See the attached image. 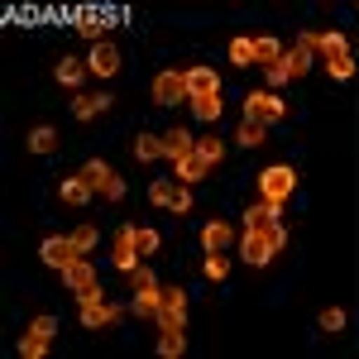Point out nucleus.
I'll return each mask as SVG.
<instances>
[{
  "instance_id": "nucleus-37",
  "label": "nucleus",
  "mask_w": 359,
  "mask_h": 359,
  "mask_svg": "<svg viewBox=\"0 0 359 359\" xmlns=\"http://www.w3.org/2000/svg\"><path fill=\"white\" fill-rule=\"evenodd\" d=\"M135 245H139V254H154L158 249V235L154 230H135Z\"/></svg>"
},
{
  "instance_id": "nucleus-15",
  "label": "nucleus",
  "mask_w": 359,
  "mask_h": 359,
  "mask_svg": "<svg viewBox=\"0 0 359 359\" xmlns=\"http://www.w3.org/2000/svg\"><path fill=\"white\" fill-rule=\"evenodd\" d=\"M278 216H283V206H273V201H259V206H249V211H245V230H264V225H273Z\"/></svg>"
},
{
  "instance_id": "nucleus-17",
  "label": "nucleus",
  "mask_w": 359,
  "mask_h": 359,
  "mask_svg": "<svg viewBox=\"0 0 359 359\" xmlns=\"http://www.w3.org/2000/svg\"><path fill=\"white\" fill-rule=\"evenodd\" d=\"M311 48H306V43H297V48H292V53H283V67H287V77H306V72H311Z\"/></svg>"
},
{
  "instance_id": "nucleus-41",
  "label": "nucleus",
  "mask_w": 359,
  "mask_h": 359,
  "mask_svg": "<svg viewBox=\"0 0 359 359\" xmlns=\"http://www.w3.org/2000/svg\"><path fill=\"white\" fill-rule=\"evenodd\" d=\"M264 230H269V240H273V245H278V254H283V249H287V230H283V225H264Z\"/></svg>"
},
{
  "instance_id": "nucleus-38",
  "label": "nucleus",
  "mask_w": 359,
  "mask_h": 359,
  "mask_svg": "<svg viewBox=\"0 0 359 359\" xmlns=\"http://www.w3.org/2000/svg\"><path fill=\"white\" fill-rule=\"evenodd\" d=\"M29 331H39V335H48V340H53V335H57V321H53V316H34V326H29Z\"/></svg>"
},
{
  "instance_id": "nucleus-8",
  "label": "nucleus",
  "mask_w": 359,
  "mask_h": 359,
  "mask_svg": "<svg viewBox=\"0 0 359 359\" xmlns=\"http://www.w3.org/2000/svg\"><path fill=\"white\" fill-rule=\"evenodd\" d=\"M192 96H221L216 67H187V101H192Z\"/></svg>"
},
{
  "instance_id": "nucleus-18",
  "label": "nucleus",
  "mask_w": 359,
  "mask_h": 359,
  "mask_svg": "<svg viewBox=\"0 0 359 359\" xmlns=\"http://www.w3.org/2000/svg\"><path fill=\"white\" fill-rule=\"evenodd\" d=\"M206 168H211V163L192 149L187 158H177V182H201V177H206Z\"/></svg>"
},
{
  "instance_id": "nucleus-36",
  "label": "nucleus",
  "mask_w": 359,
  "mask_h": 359,
  "mask_svg": "<svg viewBox=\"0 0 359 359\" xmlns=\"http://www.w3.org/2000/svg\"><path fill=\"white\" fill-rule=\"evenodd\" d=\"M101 34H106V20H82V39H91V48L101 43Z\"/></svg>"
},
{
  "instance_id": "nucleus-4",
  "label": "nucleus",
  "mask_w": 359,
  "mask_h": 359,
  "mask_svg": "<svg viewBox=\"0 0 359 359\" xmlns=\"http://www.w3.org/2000/svg\"><path fill=\"white\" fill-rule=\"evenodd\" d=\"M154 321H158V331H182V321H187V292L182 287H168Z\"/></svg>"
},
{
  "instance_id": "nucleus-6",
  "label": "nucleus",
  "mask_w": 359,
  "mask_h": 359,
  "mask_svg": "<svg viewBox=\"0 0 359 359\" xmlns=\"http://www.w3.org/2000/svg\"><path fill=\"white\" fill-rule=\"evenodd\" d=\"M39 259H43L48 269H57V273H62L72 259H82V249L72 245V235H67V240H57V235H53V240H43V245H39Z\"/></svg>"
},
{
  "instance_id": "nucleus-12",
  "label": "nucleus",
  "mask_w": 359,
  "mask_h": 359,
  "mask_svg": "<svg viewBox=\"0 0 359 359\" xmlns=\"http://www.w3.org/2000/svg\"><path fill=\"white\" fill-rule=\"evenodd\" d=\"M158 306H163V292H158V283H149V287H135V316H158Z\"/></svg>"
},
{
  "instance_id": "nucleus-39",
  "label": "nucleus",
  "mask_w": 359,
  "mask_h": 359,
  "mask_svg": "<svg viewBox=\"0 0 359 359\" xmlns=\"http://www.w3.org/2000/svg\"><path fill=\"white\" fill-rule=\"evenodd\" d=\"M283 82H292V77H287V67H283V62H273V67H269V91H278Z\"/></svg>"
},
{
  "instance_id": "nucleus-27",
  "label": "nucleus",
  "mask_w": 359,
  "mask_h": 359,
  "mask_svg": "<svg viewBox=\"0 0 359 359\" xmlns=\"http://www.w3.org/2000/svg\"><path fill=\"white\" fill-rule=\"evenodd\" d=\"M20 355H25V359H39V355H48V335L29 331L25 340H20Z\"/></svg>"
},
{
  "instance_id": "nucleus-28",
  "label": "nucleus",
  "mask_w": 359,
  "mask_h": 359,
  "mask_svg": "<svg viewBox=\"0 0 359 359\" xmlns=\"http://www.w3.org/2000/svg\"><path fill=\"white\" fill-rule=\"evenodd\" d=\"M235 144H245V149H259V144H264V125H254V120H240V135H235Z\"/></svg>"
},
{
  "instance_id": "nucleus-2",
  "label": "nucleus",
  "mask_w": 359,
  "mask_h": 359,
  "mask_svg": "<svg viewBox=\"0 0 359 359\" xmlns=\"http://www.w3.org/2000/svg\"><path fill=\"white\" fill-rule=\"evenodd\" d=\"M292 182H297V172L292 168H264V177H259V192H264V201H273V206H283L287 196H292Z\"/></svg>"
},
{
  "instance_id": "nucleus-23",
  "label": "nucleus",
  "mask_w": 359,
  "mask_h": 359,
  "mask_svg": "<svg viewBox=\"0 0 359 359\" xmlns=\"http://www.w3.org/2000/svg\"><path fill=\"white\" fill-rule=\"evenodd\" d=\"M254 62H264V67L283 62V48H278V39H254Z\"/></svg>"
},
{
  "instance_id": "nucleus-34",
  "label": "nucleus",
  "mask_w": 359,
  "mask_h": 359,
  "mask_svg": "<svg viewBox=\"0 0 359 359\" xmlns=\"http://www.w3.org/2000/svg\"><path fill=\"white\" fill-rule=\"evenodd\" d=\"M225 273H230V259H221V254H206V278H216V283H221Z\"/></svg>"
},
{
  "instance_id": "nucleus-7",
  "label": "nucleus",
  "mask_w": 359,
  "mask_h": 359,
  "mask_svg": "<svg viewBox=\"0 0 359 359\" xmlns=\"http://www.w3.org/2000/svg\"><path fill=\"white\" fill-rule=\"evenodd\" d=\"M115 269H120V273H135V269H139V245H135V225H125V230L115 235Z\"/></svg>"
},
{
  "instance_id": "nucleus-29",
  "label": "nucleus",
  "mask_w": 359,
  "mask_h": 359,
  "mask_svg": "<svg viewBox=\"0 0 359 359\" xmlns=\"http://www.w3.org/2000/svg\"><path fill=\"white\" fill-rule=\"evenodd\" d=\"M182 345H187L182 331H163V335H158V355H163V359H177V355H182Z\"/></svg>"
},
{
  "instance_id": "nucleus-32",
  "label": "nucleus",
  "mask_w": 359,
  "mask_h": 359,
  "mask_svg": "<svg viewBox=\"0 0 359 359\" xmlns=\"http://www.w3.org/2000/svg\"><path fill=\"white\" fill-rule=\"evenodd\" d=\"M230 57H235L240 67H249V62H254V39H235V43H230Z\"/></svg>"
},
{
  "instance_id": "nucleus-22",
  "label": "nucleus",
  "mask_w": 359,
  "mask_h": 359,
  "mask_svg": "<svg viewBox=\"0 0 359 359\" xmlns=\"http://www.w3.org/2000/svg\"><path fill=\"white\" fill-rule=\"evenodd\" d=\"M135 158H144V163L163 158V139H158V135H139L135 139Z\"/></svg>"
},
{
  "instance_id": "nucleus-19",
  "label": "nucleus",
  "mask_w": 359,
  "mask_h": 359,
  "mask_svg": "<svg viewBox=\"0 0 359 359\" xmlns=\"http://www.w3.org/2000/svg\"><path fill=\"white\" fill-rule=\"evenodd\" d=\"M106 106H111L106 91H96V96H77V101H72V115H77V120H91V115L106 111Z\"/></svg>"
},
{
  "instance_id": "nucleus-33",
  "label": "nucleus",
  "mask_w": 359,
  "mask_h": 359,
  "mask_svg": "<svg viewBox=\"0 0 359 359\" xmlns=\"http://www.w3.org/2000/svg\"><path fill=\"white\" fill-rule=\"evenodd\" d=\"M172 192H177L172 182H154V187H149V201H154V206H172Z\"/></svg>"
},
{
  "instance_id": "nucleus-42",
  "label": "nucleus",
  "mask_w": 359,
  "mask_h": 359,
  "mask_svg": "<svg viewBox=\"0 0 359 359\" xmlns=\"http://www.w3.org/2000/svg\"><path fill=\"white\" fill-rule=\"evenodd\" d=\"M172 211H192V192H187V187L172 192Z\"/></svg>"
},
{
  "instance_id": "nucleus-5",
  "label": "nucleus",
  "mask_w": 359,
  "mask_h": 359,
  "mask_svg": "<svg viewBox=\"0 0 359 359\" xmlns=\"http://www.w3.org/2000/svg\"><path fill=\"white\" fill-rule=\"evenodd\" d=\"M154 101H158V106H182V101H187V72H158Z\"/></svg>"
},
{
  "instance_id": "nucleus-3",
  "label": "nucleus",
  "mask_w": 359,
  "mask_h": 359,
  "mask_svg": "<svg viewBox=\"0 0 359 359\" xmlns=\"http://www.w3.org/2000/svg\"><path fill=\"white\" fill-rule=\"evenodd\" d=\"M240 254H245V264L264 269V264H273L278 245L269 240V230H245V235H240Z\"/></svg>"
},
{
  "instance_id": "nucleus-11",
  "label": "nucleus",
  "mask_w": 359,
  "mask_h": 359,
  "mask_svg": "<svg viewBox=\"0 0 359 359\" xmlns=\"http://www.w3.org/2000/svg\"><path fill=\"white\" fill-rule=\"evenodd\" d=\"M62 278H67V287H72V292H86V287H96V269H91V259H72V264H67V269H62Z\"/></svg>"
},
{
  "instance_id": "nucleus-16",
  "label": "nucleus",
  "mask_w": 359,
  "mask_h": 359,
  "mask_svg": "<svg viewBox=\"0 0 359 359\" xmlns=\"http://www.w3.org/2000/svg\"><path fill=\"white\" fill-rule=\"evenodd\" d=\"M91 192H96V187H91V182H86L82 172H77V177H67V182H62V201H67V206H86V201H91Z\"/></svg>"
},
{
  "instance_id": "nucleus-13",
  "label": "nucleus",
  "mask_w": 359,
  "mask_h": 359,
  "mask_svg": "<svg viewBox=\"0 0 359 359\" xmlns=\"http://www.w3.org/2000/svg\"><path fill=\"white\" fill-rule=\"evenodd\" d=\"M192 149H196V139L187 135V130H168V135H163V158H172V163L187 158Z\"/></svg>"
},
{
  "instance_id": "nucleus-1",
  "label": "nucleus",
  "mask_w": 359,
  "mask_h": 359,
  "mask_svg": "<svg viewBox=\"0 0 359 359\" xmlns=\"http://www.w3.org/2000/svg\"><path fill=\"white\" fill-rule=\"evenodd\" d=\"M283 115H287V101H283L278 91H269V86L254 91V96H245V120H254V125L269 130V125H278Z\"/></svg>"
},
{
  "instance_id": "nucleus-20",
  "label": "nucleus",
  "mask_w": 359,
  "mask_h": 359,
  "mask_svg": "<svg viewBox=\"0 0 359 359\" xmlns=\"http://www.w3.org/2000/svg\"><path fill=\"white\" fill-rule=\"evenodd\" d=\"M29 149H34V154H53V149H57V130H53V125L29 130Z\"/></svg>"
},
{
  "instance_id": "nucleus-40",
  "label": "nucleus",
  "mask_w": 359,
  "mask_h": 359,
  "mask_svg": "<svg viewBox=\"0 0 359 359\" xmlns=\"http://www.w3.org/2000/svg\"><path fill=\"white\" fill-rule=\"evenodd\" d=\"M101 196H106V201H120V196H125V177H111V182L101 187Z\"/></svg>"
},
{
  "instance_id": "nucleus-30",
  "label": "nucleus",
  "mask_w": 359,
  "mask_h": 359,
  "mask_svg": "<svg viewBox=\"0 0 359 359\" xmlns=\"http://www.w3.org/2000/svg\"><path fill=\"white\" fill-rule=\"evenodd\" d=\"M196 154H201L206 163L216 168V163H221V154H225V144H221V139H211V135H206V139H196Z\"/></svg>"
},
{
  "instance_id": "nucleus-25",
  "label": "nucleus",
  "mask_w": 359,
  "mask_h": 359,
  "mask_svg": "<svg viewBox=\"0 0 359 359\" xmlns=\"http://www.w3.org/2000/svg\"><path fill=\"white\" fill-rule=\"evenodd\" d=\"M82 177L91 182V187H96V192H101V187H106V182L115 177V172H111V163H101V158H91V163L82 168Z\"/></svg>"
},
{
  "instance_id": "nucleus-21",
  "label": "nucleus",
  "mask_w": 359,
  "mask_h": 359,
  "mask_svg": "<svg viewBox=\"0 0 359 359\" xmlns=\"http://www.w3.org/2000/svg\"><path fill=\"white\" fill-rule=\"evenodd\" d=\"M187 106H192V115L196 120H221V96H192V101H187Z\"/></svg>"
},
{
  "instance_id": "nucleus-24",
  "label": "nucleus",
  "mask_w": 359,
  "mask_h": 359,
  "mask_svg": "<svg viewBox=\"0 0 359 359\" xmlns=\"http://www.w3.org/2000/svg\"><path fill=\"white\" fill-rule=\"evenodd\" d=\"M326 72H331L335 82H350V77H355V57H350V53H335V57H326Z\"/></svg>"
},
{
  "instance_id": "nucleus-35",
  "label": "nucleus",
  "mask_w": 359,
  "mask_h": 359,
  "mask_svg": "<svg viewBox=\"0 0 359 359\" xmlns=\"http://www.w3.org/2000/svg\"><path fill=\"white\" fill-rule=\"evenodd\" d=\"M340 326H345V311L340 306H326L321 311V331H340Z\"/></svg>"
},
{
  "instance_id": "nucleus-14",
  "label": "nucleus",
  "mask_w": 359,
  "mask_h": 359,
  "mask_svg": "<svg viewBox=\"0 0 359 359\" xmlns=\"http://www.w3.org/2000/svg\"><path fill=\"white\" fill-rule=\"evenodd\" d=\"M230 240H235V230H230L225 221H206V230H201V245H206V254H221Z\"/></svg>"
},
{
  "instance_id": "nucleus-9",
  "label": "nucleus",
  "mask_w": 359,
  "mask_h": 359,
  "mask_svg": "<svg viewBox=\"0 0 359 359\" xmlns=\"http://www.w3.org/2000/svg\"><path fill=\"white\" fill-rule=\"evenodd\" d=\"M120 316H125V306H111V302H101V297L96 302H82V326H91V331L96 326H115Z\"/></svg>"
},
{
  "instance_id": "nucleus-31",
  "label": "nucleus",
  "mask_w": 359,
  "mask_h": 359,
  "mask_svg": "<svg viewBox=\"0 0 359 359\" xmlns=\"http://www.w3.org/2000/svg\"><path fill=\"white\" fill-rule=\"evenodd\" d=\"M72 245L82 249V254H91V249H96V225H77V230H72Z\"/></svg>"
},
{
  "instance_id": "nucleus-26",
  "label": "nucleus",
  "mask_w": 359,
  "mask_h": 359,
  "mask_svg": "<svg viewBox=\"0 0 359 359\" xmlns=\"http://www.w3.org/2000/svg\"><path fill=\"white\" fill-rule=\"evenodd\" d=\"M82 72H86V62H77V57H62V62H57V82L62 86H77Z\"/></svg>"
},
{
  "instance_id": "nucleus-10",
  "label": "nucleus",
  "mask_w": 359,
  "mask_h": 359,
  "mask_svg": "<svg viewBox=\"0 0 359 359\" xmlns=\"http://www.w3.org/2000/svg\"><path fill=\"white\" fill-rule=\"evenodd\" d=\"M86 67H91L96 77H115V72H120V53H115V43H96L91 57H86Z\"/></svg>"
}]
</instances>
